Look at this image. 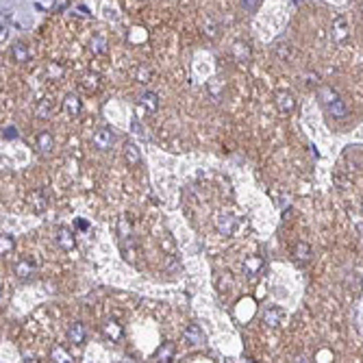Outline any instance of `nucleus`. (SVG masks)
Listing matches in <instances>:
<instances>
[{
    "mask_svg": "<svg viewBox=\"0 0 363 363\" xmlns=\"http://www.w3.org/2000/svg\"><path fill=\"white\" fill-rule=\"evenodd\" d=\"M91 144H94L98 150H102V153H104V150H109L115 144V133L109 127H102V129H98L94 133V137H91Z\"/></svg>",
    "mask_w": 363,
    "mask_h": 363,
    "instance_id": "1",
    "label": "nucleus"
},
{
    "mask_svg": "<svg viewBox=\"0 0 363 363\" xmlns=\"http://www.w3.org/2000/svg\"><path fill=\"white\" fill-rule=\"evenodd\" d=\"M183 339H185V344L191 346V348H202L204 344H207V337H204L202 328L198 324H189L187 328H185Z\"/></svg>",
    "mask_w": 363,
    "mask_h": 363,
    "instance_id": "2",
    "label": "nucleus"
},
{
    "mask_svg": "<svg viewBox=\"0 0 363 363\" xmlns=\"http://www.w3.org/2000/svg\"><path fill=\"white\" fill-rule=\"evenodd\" d=\"M348 35H350V31H348V22H346V18H335L333 20V24H331V39L335 44H344Z\"/></svg>",
    "mask_w": 363,
    "mask_h": 363,
    "instance_id": "3",
    "label": "nucleus"
},
{
    "mask_svg": "<svg viewBox=\"0 0 363 363\" xmlns=\"http://www.w3.org/2000/svg\"><path fill=\"white\" fill-rule=\"evenodd\" d=\"M283 320H285V311H283L281 307H268L266 311L261 313V322L270 328H276L283 324Z\"/></svg>",
    "mask_w": 363,
    "mask_h": 363,
    "instance_id": "4",
    "label": "nucleus"
},
{
    "mask_svg": "<svg viewBox=\"0 0 363 363\" xmlns=\"http://www.w3.org/2000/svg\"><path fill=\"white\" fill-rule=\"evenodd\" d=\"M65 335H68L70 344L81 346V344H85V339H87V328H85L83 322H72L68 326V331H65Z\"/></svg>",
    "mask_w": 363,
    "mask_h": 363,
    "instance_id": "5",
    "label": "nucleus"
},
{
    "mask_svg": "<svg viewBox=\"0 0 363 363\" xmlns=\"http://www.w3.org/2000/svg\"><path fill=\"white\" fill-rule=\"evenodd\" d=\"M55 241H57V246H59V248H63V250H74V248H76L74 233H72V230H70L68 226L57 228V233H55Z\"/></svg>",
    "mask_w": 363,
    "mask_h": 363,
    "instance_id": "6",
    "label": "nucleus"
},
{
    "mask_svg": "<svg viewBox=\"0 0 363 363\" xmlns=\"http://www.w3.org/2000/svg\"><path fill=\"white\" fill-rule=\"evenodd\" d=\"M241 270H244V274H246V279H257V276L261 274V270H263V259L261 257H257V255H253V257H248L246 261L241 263Z\"/></svg>",
    "mask_w": 363,
    "mask_h": 363,
    "instance_id": "7",
    "label": "nucleus"
},
{
    "mask_svg": "<svg viewBox=\"0 0 363 363\" xmlns=\"http://www.w3.org/2000/svg\"><path fill=\"white\" fill-rule=\"evenodd\" d=\"M137 109H144L148 111V113H155L157 109H159V96L155 94V91H144L140 96V100H137Z\"/></svg>",
    "mask_w": 363,
    "mask_h": 363,
    "instance_id": "8",
    "label": "nucleus"
},
{
    "mask_svg": "<svg viewBox=\"0 0 363 363\" xmlns=\"http://www.w3.org/2000/svg\"><path fill=\"white\" fill-rule=\"evenodd\" d=\"M100 331L109 341H120L122 339V324L120 322H115V320H104Z\"/></svg>",
    "mask_w": 363,
    "mask_h": 363,
    "instance_id": "9",
    "label": "nucleus"
},
{
    "mask_svg": "<svg viewBox=\"0 0 363 363\" xmlns=\"http://www.w3.org/2000/svg\"><path fill=\"white\" fill-rule=\"evenodd\" d=\"M235 226H237V220L233 213H220L215 217V228L220 230L222 235H230L235 230Z\"/></svg>",
    "mask_w": 363,
    "mask_h": 363,
    "instance_id": "10",
    "label": "nucleus"
},
{
    "mask_svg": "<svg viewBox=\"0 0 363 363\" xmlns=\"http://www.w3.org/2000/svg\"><path fill=\"white\" fill-rule=\"evenodd\" d=\"M13 272H16V276H18L20 281H31L33 276H35L37 268H35V263H31V261L22 259V261H18V263H16V268H13Z\"/></svg>",
    "mask_w": 363,
    "mask_h": 363,
    "instance_id": "11",
    "label": "nucleus"
},
{
    "mask_svg": "<svg viewBox=\"0 0 363 363\" xmlns=\"http://www.w3.org/2000/svg\"><path fill=\"white\" fill-rule=\"evenodd\" d=\"M52 148H55V137H52L50 131H42V133L37 135V153L50 155Z\"/></svg>",
    "mask_w": 363,
    "mask_h": 363,
    "instance_id": "12",
    "label": "nucleus"
},
{
    "mask_svg": "<svg viewBox=\"0 0 363 363\" xmlns=\"http://www.w3.org/2000/svg\"><path fill=\"white\" fill-rule=\"evenodd\" d=\"M274 55L279 57L283 63H289L294 59V46L289 42H279L274 46Z\"/></svg>",
    "mask_w": 363,
    "mask_h": 363,
    "instance_id": "13",
    "label": "nucleus"
},
{
    "mask_svg": "<svg viewBox=\"0 0 363 363\" xmlns=\"http://www.w3.org/2000/svg\"><path fill=\"white\" fill-rule=\"evenodd\" d=\"M63 109H65V113H70V115H78L81 113V109H83L81 98H78L76 94H68L65 96V100H63Z\"/></svg>",
    "mask_w": 363,
    "mask_h": 363,
    "instance_id": "14",
    "label": "nucleus"
},
{
    "mask_svg": "<svg viewBox=\"0 0 363 363\" xmlns=\"http://www.w3.org/2000/svg\"><path fill=\"white\" fill-rule=\"evenodd\" d=\"M11 57L16 59L18 63H26L31 59V50H29V46L22 44V42H16L11 46Z\"/></svg>",
    "mask_w": 363,
    "mask_h": 363,
    "instance_id": "15",
    "label": "nucleus"
},
{
    "mask_svg": "<svg viewBox=\"0 0 363 363\" xmlns=\"http://www.w3.org/2000/svg\"><path fill=\"white\" fill-rule=\"evenodd\" d=\"M276 104H279V109L283 113H289V111H294L296 100L289 91H279V94H276Z\"/></svg>",
    "mask_w": 363,
    "mask_h": 363,
    "instance_id": "16",
    "label": "nucleus"
},
{
    "mask_svg": "<svg viewBox=\"0 0 363 363\" xmlns=\"http://www.w3.org/2000/svg\"><path fill=\"white\" fill-rule=\"evenodd\" d=\"M31 207H33V211H37V213H42V211L48 207V198H46L44 191H33L31 194Z\"/></svg>",
    "mask_w": 363,
    "mask_h": 363,
    "instance_id": "17",
    "label": "nucleus"
},
{
    "mask_svg": "<svg viewBox=\"0 0 363 363\" xmlns=\"http://www.w3.org/2000/svg\"><path fill=\"white\" fill-rule=\"evenodd\" d=\"M174 352H176V346L172 341H166V344L159 348V352H157V361H163V363L174 361Z\"/></svg>",
    "mask_w": 363,
    "mask_h": 363,
    "instance_id": "18",
    "label": "nucleus"
},
{
    "mask_svg": "<svg viewBox=\"0 0 363 363\" xmlns=\"http://www.w3.org/2000/svg\"><path fill=\"white\" fill-rule=\"evenodd\" d=\"M124 159H127L129 166H137V163H140L142 155H140V150H137L135 144H131V142H129L127 146H124Z\"/></svg>",
    "mask_w": 363,
    "mask_h": 363,
    "instance_id": "19",
    "label": "nucleus"
},
{
    "mask_svg": "<svg viewBox=\"0 0 363 363\" xmlns=\"http://www.w3.org/2000/svg\"><path fill=\"white\" fill-rule=\"evenodd\" d=\"M233 57L237 59V61H246V59L250 57V46L246 42H235L233 44Z\"/></svg>",
    "mask_w": 363,
    "mask_h": 363,
    "instance_id": "20",
    "label": "nucleus"
},
{
    "mask_svg": "<svg viewBox=\"0 0 363 363\" xmlns=\"http://www.w3.org/2000/svg\"><path fill=\"white\" fill-rule=\"evenodd\" d=\"M326 109H328V113H331L333 117H346L348 115V107L341 102V98H337L335 102H331Z\"/></svg>",
    "mask_w": 363,
    "mask_h": 363,
    "instance_id": "21",
    "label": "nucleus"
},
{
    "mask_svg": "<svg viewBox=\"0 0 363 363\" xmlns=\"http://www.w3.org/2000/svg\"><path fill=\"white\" fill-rule=\"evenodd\" d=\"M318 96H320V100L324 102V107H328V104L335 102V100L339 98L337 91H335L333 87H320V89H318Z\"/></svg>",
    "mask_w": 363,
    "mask_h": 363,
    "instance_id": "22",
    "label": "nucleus"
},
{
    "mask_svg": "<svg viewBox=\"0 0 363 363\" xmlns=\"http://www.w3.org/2000/svg\"><path fill=\"white\" fill-rule=\"evenodd\" d=\"M294 257H296V259H300V261H309V259H311V248H309V244H305V241L296 244Z\"/></svg>",
    "mask_w": 363,
    "mask_h": 363,
    "instance_id": "23",
    "label": "nucleus"
},
{
    "mask_svg": "<svg viewBox=\"0 0 363 363\" xmlns=\"http://www.w3.org/2000/svg\"><path fill=\"white\" fill-rule=\"evenodd\" d=\"M89 48H91L94 55H104V52H107V39H104L102 35H96L94 39H91Z\"/></svg>",
    "mask_w": 363,
    "mask_h": 363,
    "instance_id": "24",
    "label": "nucleus"
},
{
    "mask_svg": "<svg viewBox=\"0 0 363 363\" xmlns=\"http://www.w3.org/2000/svg\"><path fill=\"white\" fill-rule=\"evenodd\" d=\"M81 87L87 91V94L96 91V89H98V76H96V74H85V76L81 78Z\"/></svg>",
    "mask_w": 363,
    "mask_h": 363,
    "instance_id": "25",
    "label": "nucleus"
},
{
    "mask_svg": "<svg viewBox=\"0 0 363 363\" xmlns=\"http://www.w3.org/2000/svg\"><path fill=\"white\" fill-rule=\"evenodd\" d=\"M117 233H120V239H129L131 237V222L127 217H120V220H117Z\"/></svg>",
    "mask_w": 363,
    "mask_h": 363,
    "instance_id": "26",
    "label": "nucleus"
},
{
    "mask_svg": "<svg viewBox=\"0 0 363 363\" xmlns=\"http://www.w3.org/2000/svg\"><path fill=\"white\" fill-rule=\"evenodd\" d=\"M50 357L55 359V361H74V359H72V354H68V352H65L61 346H55V348H52Z\"/></svg>",
    "mask_w": 363,
    "mask_h": 363,
    "instance_id": "27",
    "label": "nucleus"
},
{
    "mask_svg": "<svg viewBox=\"0 0 363 363\" xmlns=\"http://www.w3.org/2000/svg\"><path fill=\"white\" fill-rule=\"evenodd\" d=\"M150 74H153V72H150L148 68H144V65H140V68H137V72H135V81H137V83H148Z\"/></svg>",
    "mask_w": 363,
    "mask_h": 363,
    "instance_id": "28",
    "label": "nucleus"
},
{
    "mask_svg": "<svg viewBox=\"0 0 363 363\" xmlns=\"http://www.w3.org/2000/svg\"><path fill=\"white\" fill-rule=\"evenodd\" d=\"M13 246H16V241H13L11 235H3V244H0V248H3V255H9Z\"/></svg>",
    "mask_w": 363,
    "mask_h": 363,
    "instance_id": "29",
    "label": "nucleus"
},
{
    "mask_svg": "<svg viewBox=\"0 0 363 363\" xmlns=\"http://www.w3.org/2000/svg\"><path fill=\"white\" fill-rule=\"evenodd\" d=\"M241 3V9L244 11H248V13H253L259 9V5H261V0H239Z\"/></svg>",
    "mask_w": 363,
    "mask_h": 363,
    "instance_id": "30",
    "label": "nucleus"
},
{
    "mask_svg": "<svg viewBox=\"0 0 363 363\" xmlns=\"http://www.w3.org/2000/svg\"><path fill=\"white\" fill-rule=\"evenodd\" d=\"M230 287H233V279H230L228 274H224L222 279H220V283H217V289H220V292L224 294V292H228Z\"/></svg>",
    "mask_w": 363,
    "mask_h": 363,
    "instance_id": "31",
    "label": "nucleus"
},
{
    "mask_svg": "<svg viewBox=\"0 0 363 363\" xmlns=\"http://www.w3.org/2000/svg\"><path fill=\"white\" fill-rule=\"evenodd\" d=\"M166 268L170 270V272H179V270H181V263L176 261L172 255H168V257H166Z\"/></svg>",
    "mask_w": 363,
    "mask_h": 363,
    "instance_id": "32",
    "label": "nucleus"
},
{
    "mask_svg": "<svg viewBox=\"0 0 363 363\" xmlns=\"http://www.w3.org/2000/svg\"><path fill=\"white\" fill-rule=\"evenodd\" d=\"M16 137H18L16 127H7V129H3V140H16Z\"/></svg>",
    "mask_w": 363,
    "mask_h": 363,
    "instance_id": "33",
    "label": "nucleus"
},
{
    "mask_svg": "<svg viewBox=\"0 0 363 363\" xmlns=\"http://www.w3.org/2000/svg\"><path fill=\"white\" fill-rule=\"evenodd\" d=\"M37 113H39V117H50V102H42V104H39Z\"/></svg>",
    "mask_w": 363,
    "mask_h": 363,
    "instance_id": "34",
    "label": "nucleus"
},
{
    "mask_svg": "<svg viewBox=\"0 0 363 363\" xmlns=\"http://www.w3.org/2000/svg\"><path fill=\"white\" fill-rule=\"evenodd\" d=\"M131 129H133V133H135V135L144 137V129H142V124L137 122V120H133V124H131Z\"/></svg>",
    "mask_w": 363,
    "mask_h": 363,
    "instance_id": "35",
    "label": "nucleus"
},
{
    "mask_svg": "<svg viewBox=\"0 0 363 363\" xmlns=\"http://www.w3.org/2000/svg\"><path fill=\"white\" fill-rule=\"evenodd\" d=\"M307 78H309V81H307V85H318V81H320V78L315 76L313 72H309V74H307Z\"/></svg>",
    "mask_w": 363,
    "mask_h": 363,
    "instance_id": "36",
    "label": "nucleus"
},
{
    "mask_svg": "<svg viewBox=\"0 0 363 363\" xmlns=\"http://www.w3.org/2000/svg\"><path fill=\"white\" fill-rule=\"evenodd\" d=\"M76 226H78V230H87V228H89V224L85 222V220H78V222H76Z\"/></svg>",
    "mask_w": 363,
    "mask_h": 363,
    "instance_id": "37",
    "label": "nucleus"
},
{
    "mask_svg": "<svg viewBox=\"0 0 363 363\" xmlns=\"http://www.w3.org/2000/svg\"><path fill=\"white\" fill-rule=\"evenodd\" d=\"M65 5H68V0H59V3H57V9H63Z\"/></svg>",
    "mask_w": 363,
    "mask_h": 363,
    "instance_id": "38",
    "label": "nucleus"
},
{
    "mask_svg": "<svg viewBox=\"0 0 363 363\" xmlns=\"http://www.w3.org/2000/svg\"><path fill=\"white\" fill-rule=\"evenodd\" d=\"M294 3H296V5H298V3H302V0H294Z\"/></svg>",
    "mask_w": 363,
    "mask_h": 363,
    "instance_id": "39",
    "label": "nucleus"
}]
</instances>
